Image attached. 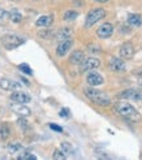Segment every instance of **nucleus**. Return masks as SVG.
<instances>
[{
	"label": "nucleus",
	"mask_w": 142,
	"mask_h": 160,
	"mask_svg": "<svg viewBox=\"0 0 142 160\" xmlns=\"http://www.w3.org/2000/svg\"><path fill=\"white\" fill-rule=\"evenodd\" d=\"M119 52H120V56L123 59H132L133 56H134L136 50H134V47H133V44L130 42H125V43L121 44Z\"/></svg>",
	"instance_id": "obj_9"
},
{
	"label": "nucleus",
	"mask_w": 142,
	"mask_h": 160,
	"mask_svg": "<svg viewBox=\"0 0 142 160\" xmlns=\"http://www.w3.org/2000/svg\"><path fill=\"white\" fill-rule=\"evenodd\" d=\"M85 95L93 103H95V104H98V106L108 107L109 104H111V99H109L108 95L106 92H103V91L95 89V87H91V89H85Z\"/></svg>",
	"instance_id": "obj_2"
},
{
	"label": "nucleus",
	"mask_w": 142,
	"mask_h": 160,
	"mask_svg": "<svg viewBox=\"0 0 142 160\" xmlns=\"http://www.w3.org/2000/svg\"><path fill=\"white\" fill-rule=\"evenodd\" d=\"M99 65H100V61L97 58H85V60L80 64V69L81 72H88V70L97 69Z\"/></svg>",
	"instance_id": "obj_6"
},
{
	"label": "nucleus",
	"mask_w": 142,
	"mask_h": 160,
	"mask_svg": "<svg viewBox=\"0 0 142 160\" xmlns=\"http://www.w3.org/2000/svg\"><path fill=\"white\" fill-rule=\"evenodd\" d=\"M50 129H52L53 132H58V133H61L63 132V128L56 125V124H50Z\"/></svg>",
	"instance_id": "obj_28"
},
{
	"label": "nucleus",
	"mask_w": 142,
	"mask_h": 160,
	"mask_svg": "<svg viewBox=\"0 0 142 160\" xmlns=\"http://www.w3.org/2000/svg\"><path fill=\"white\" fill-rule=\"evenodd\" d=\"M59 115H60V117H68L69 116V109L68 108H61Z\"/></svg>",
	"instance_id": "obj_29"
},
{
	"label": "nucleus",
	"mask_w": 142,
	"mask_h": 160,
	"mask_svg": "<svg viewBox=\"0 0 142 160\" xmlns=\"http://www.w3.org/2000/svg\"><path fill=\"white\" fill-rule=\"evenodd\" d=\"M8 14H9V12H5L4 9L0 8V18H8Z\"/></svg>",
	"instance_id": "obj_31"
},
{
	"label": "nucleus",
	"mask_w": 142,
	"mask_h": 160,
	"mask_svg": "<svg viewBox=\"0 0 142 160\" xmlns=\"http://www.w3.org/2000/svg\"><path fill=\"white\" fill-rule=\"evenodd\" d=\"M53 21V16L52 14H46V16H41L37 21H35V25L39 28H48Z\"/></svg>",
	"instance_id": "obj_16"
},
{
	"label": "nucleus",
	"mask_w": 142,
	"mask_h": 160,
	"mask_svg": "<svg viewBox=\"0 0 142 160\" xmlns=\"http://www.w3.org/2000/svg\"><path fill=\"white\" fill-rule=\"evenodd\" d=\"M109 69L112 72H116V73H123L127 69V65H125L124 60L119 59V58H112L109 60Z\"/></svg>",
	"instance_id": "obj_11"
},
{
	"label": "nucleus",
	"mask_w": 142,
	"mask_h": 160,
	"mask_svg": "<svg viewBox=\"0 0 142 160\" xmlns=\"http://www.w3.org/2000/svg\"><path fill=\"white\" fill-rule=\"evenodd\" d=\"M8 18H9L12 22H16V23H20V22H22V20H23L22 14H20L18 12H16V11L9 12V14H8Z\"/></svg>",
	"instance_id": "obj_21"
},
{
	"label": "nucleus",
	"mask_w": 142,
	"mask_h": 160,
	"mask_svg": "<svg viewBox=\"0 0 142 160\" xmlns=\"http://www.w3.org/2000/svg\"><path fill=\"white\" fill-rule=\"evenodd\" d=\"M94 2H98V3H107L109 0H94Z\"/></svg>",
	"instance_id": "obj_32"
},
{
	"label": "nucleus",
	"mask_w": 142,
	"mask_h": 160,
	"mask_svg": "<svg viewBox=\"0 0 142 160\" xmlns=\"http://www.w3.org/2000/svg\"><path fill=\"white\" fill-rule=\"evenodd\" d=\"M0 87H2L3 90H7V91H16V90H21L22 85L17 81H13V79L2 78L0 79Z\"/></svg>",
	"instance_id": "obj_5"
},
{
	"label": "nucleus",
	"mask_w": 142,
	"mask_h": 160,
	"mask_svg": "<svg viewBox=\"0 0 142 160\" xmlns=\"http://www.w3.org/2000/svg\"><path fill=\"white\" fill-rule=\"evenodd\" d=\"M86 82H88L90 86H93V87H97V86H99V85H102L104 82V78L102 77L99 73L93 72V73H90L88 76V78H86Z\"/></svg>",
	"instance_id": "obj_13"
},
{
	"label": "nucleus",
	"mask_w": 142,
	"mask_h": 160,
	"mask_svg": "<svg viewBox=\"0 0 142 160\" xmlns=\"http://www.w3.org/2000/svg\"><path fill=\"white\" fill-rule=\"evenodd\" d=\"M11 100H13L16 103H29L31 100V98L22 91H16L11 95Z\"/></svg>",
	"instance_id": "obj_14"
},
{
	"label": "nucleus",
	"mask_w": 142,
	"mask_h": 160,
	"mask_svg": "<svg viewBox=\"0 0 142 160\" xmlns=\"http://www.w3.org/2000/svg\"><path fill=\"white\" fill-rule=\"evenodd\" d=\"M72 44H73L72 39H65V41H61L60 44L58 46V48H56V55L58 56H65L67 52L70 50Z\"/></svg>",
	"instance_id": "obj_12"
},
{
	"label": "nucleus",
	"mask_w": 142,
	"mask_h": 160,
	"mask_svg": "<svg viewBox=\"0 0 142 160\" xmlns=\"http://www.w3.org/2000/svg\"><path fill=\"white\" fill-rule=\"evenodd\" d=\"M52 158H53V159H56V160H64V159L67 158V155L63 152V150L60 148V150H55V151H53Z\"/></svg>",
	"instance_id": "obj_25"
},
{
	"label": "nucleus",
	"mask_w": 142,
	"mask_h": 160,
	"mask_svg": "<svg viewBox=\"0 0 142 160\" xmlns=\"http://www.w3.org/2000/svg\"><path fill=\"white\" fill-rule=\"evenodd\" d=\"M114 33V26L111 25L109 22H104V23H102V25L98 28L97 30V34L99 38L102 39H106V38H109Z\"/></svg>",
	"instance_id": "obj_8"
},
{
	"label": "nucleus",
	"mask_w": 142,
	"mask_h": 160,
	"mask_svg": "<svg viewBox=\"0 0 142 160\" xmlns=\"http://www.w3.org/2000/svg\"><path fill=\"white\" fill-rule=\"evenodd\" d=\"M9 133H11L9 125H8L7 122H3L2 125H0V137H2L3 139H7L8 137H9Z\"/></svg>",
	"instance_id": "obj_20"
},
{
	"label": "nucleus",
	"mask_w": 142,
	"mask_h": 160,
	"mask_svg": "<svg viewBox=\"0 0 142 160\" xmlns=\"http://www.w3.org/2000/svg\"><path fill=\"white\" fill-rule=\"evenodd\" d=\"M18 69L22 72V73H25V74H28V76H33V70H31V68L28 65V64H20L18 65Z\"/></svg>",
	"instance_id": "obj_24"
},
{
	"label": "nucleus",
	"mask_w": 142,
	"mask_h": 160,
	"mask_svg": "<svg viewBox=\"0 0 142 160\" xmlns=\"http://www.w3.org/2000/svg\"><path fill=\"white\" fill-rule=\"evenodd\" d=\"M17 125L21 126V128H23V129H25V128L28 126V121H26L25 118H23V116H21V117L17 120Z\"/></svg>",
	"instance_id": "obj_27"
},
{
	"label": "nucleus",
	"mask_w": 142,
	"mask_h": 160,
	"mask_svg": "<svg viewBox=\"0 0 142 160\" xmlns=\"http://www.w3.org/2000/svg\"><path fill=\"white\" fill-rule=\"evenodd\" d=\"M17 159H18V160H35L37 156L33 155L31 152H22V155H20Z\"/></svg>",
	"instance_id": "obj_26"
},
{
	"label": "nucleus",
	"mask_w": 142,
	"mask_h": 160,
	"mask_svg": "<svg viewBox=\"0 0 142 160\" xmlns=\"http://www.w3.org/2000/svg\"><path fill=\"white\" fill-rule=\"evenodd\" d=\"M106 17V11L102 9V8H94L91 9L88 16H86V20H85V28L89 29L91 28L93 25H95L98 21H100L102 18Z\"/></svg>",
	"instance_id": "obj_4"
},
{
	"label": "nucleus",
	"mask_w": 142,
	"mask_h": 160,
	"mask_svg": "<svg viewBox=\"0 0 142 160\" xmlns=\"http://www.w3.org/2000/svg\"><path fill=\"white\" fill-rule=\"evenodd\" d=\"M77 17H78V13L76 11H67L64 13V20L65 21H72V20H74Z\"/></svg>",
	"instance_id": "obj_23"
},
{
	"label": "nucleus",
	"mask_w": 142,
	"mask_h": 160,
	"mask_svg": "<svg viewBox=\"0 0 142 160\" xmlns=\"http://www.w3.org/2000/svg\"><path fill=\"white\" fill-rule=\"evenodd\" d=\"M0 41H2V46L5 50L12 51L14 48H17V47H20L21 44H23L25 39L17 34H5L0 38Z\"/></svg>",
	"instance_id": "obj_3"
},
{
	"label": "nucleus",
	"mask_w": 142,
	"mask_h": 160,
	"mask_svg": "<svg viewBox=\"0 0 142 160\" xmlns=\"http://www.w3.org/2000/svg\"><path fill=\"white\" fill-rule=\"evenodd\" d=\"M11 108L14 111V113H17L20 116H23V117H28V116L31 115V109L25 106V103H16V102H13V104H11Z\"/></svg>",
	"instance_id": "obj_10"
},
{
	"label": "nucleus",
	"mask_w": 142,
	"mask_h": 160,
	"mask_svg": "<svg viewBox=\"0 0 142 160\" xmlns=\"http://www.w3.org/2000/svg\"><path fill=\"white\" fill-rule=\"evenodd\" d=\"M70 37H72V30H70L69 28H63L56 33V38L60 42L65 41V39H70Z\"/></svg>",
	"instance_id": "obj_18"
},
{
	"label": "nucleus",
	"mask_w": 142,
	"mask_h": 160,
	"mask_svg": "<svg viewBox=\"0 0 142 160\" xmlns=\"http://www.w3.org/2000/svg\"><path fill=\"white\" fill-rule=\"evenodd\" d=\"M115 109H116L117 113H119L120 116H123L125 120H129V121H133V122H136L139 120V113L137 112V109L127 102L116 103Z\"/></svg>",
	"instance_id": "obj_1"
},
{
	"label": "nucleus",
	"mask_w": 142,
	"mask_h": 160,
	"mask_svg": "<svg viewBox=\"0 0 142 160\" xmlns=\"http://www.w3.org/2000/svg\"><path fill=\"white\" fill-rule=\"evenodd\" d=\"M7 150L9 151L11 154H16L17 151H20L21 150V145L18 142H13V143H9V145L7 146Z\"/></svg>",
	"instance_id": "obj_22"
},
{
	"label": "nucleus",
	"mask_w": 142,
	"mask_h": 160,
	"mask_svg": "<svg viewBox=\"0 0 142 160\" xmlns=\"http://www.w3.org/2000/svg\"><path fill=\"white\" fill-rule=\"evenodd\" d=\"M120 98L138 102V100H142V91L138 89H127L120 94Z\"/></svg>",
	"instance_id": "obj_7"
},
{
	"label": "nucleus",
	"mask_w": 142,
	"mask_h": 160,
	"mask_svg": "<svg viewBox=\"0 0 142 160\" xmlns=\"http://www.w3.org/2000/svg\"><path fill=\"white\" fill-rule=\"evenodd\" d=\"M61 150H63V152H64L65 155L68 154V155H74V147L70 145V143H68V142H63L61 143V147H60Z\"/></svg>",
	"instance_id": "obj_19"
},
{
	"label": "nucleus",
	"mask_w": 142,
	"mask_h": 160,
	"mask_svg": "<svg viewBox=\"0 0 142 160\" xmlns=\"http://www.w3.org/2000/svg\"><path fill=\"white\" fill-rule=\"evenodd\" d=\"M85 60V53L80 50L73 51L72 55L69 56V62L70 64H74V65H80V64Z\"/></svg>",
	"instance_id": "obj_15"
},
{
	"label": "nucleus",
	"mask_w": 142,
	"mask_h": 160,
	"mask_svg": "<svg viewBox=\"0 0 142 160\" xmlns=\"http://www.w3.org/2000/svg\"><path fill=\"white\" fill-rule=\"evenodd\" d=\"M128 23L132 26H141L142 25V16L141 14H137V13H130L128 16Z\"/></svg>",
	"instance_id": "obj_17"
},
{
	"label": "nucleus",
	"mask_w": 142,
	"mask_h": 160,
	"mask_svg": "<svg viewBox=\"0 0 142 160\" xmlns=\"http://www.w3.org/2000/svg\"><path fill=\"white\" fill-rule=\"evenodd\" d=\"M89 51L91 53H95V52H99L100 50H99V47H97V46H89Z\"/></svg>",
	"instance_id": "obj_30"
}]
</instances>
